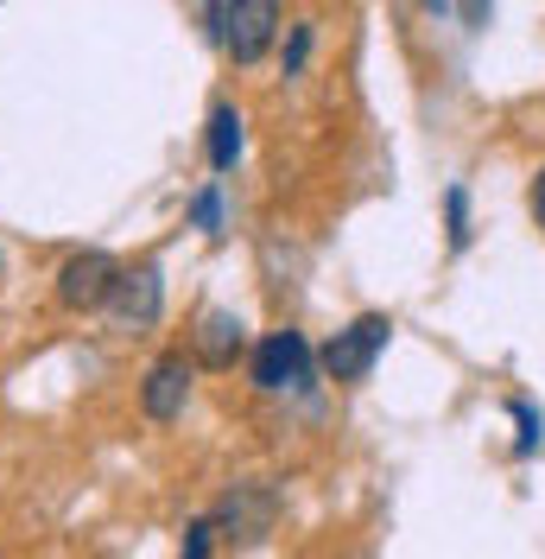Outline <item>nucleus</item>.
I'll list each match as a JSON object with an SVG mask.
<instances>
[{"mask_svg": "<svg viewBox=\"0 0 545 559\" xmlns=\"http://www.w3.org/2000/svg\"><path fill=\"white\" fill-rule=\"evenodd\" d=\"M279 33V0H216L209 7V38L235 58V64H261Z\"/></svg>", "mask_w": 545, "mask_h": 559, "instance_id": "obj_1", "label": "nucleus"}, {"mask_svg": "<svg viewBox=\"0 0 545 559\" xmlns=\"http://www.w3.org/2000/svg\"><path fill=\"white\" fill-rule=\"evenodd\" d=\"M247 376H254L261 394H305L317 382V356H311L305 331H272V337H261L254 356H247Z\"/></svg>", "mask_w": 545, "mask_h": 559, "instance_id": "obj_2", "label": "nucleus"}, {"mask_svg": "<svg viewBox=\"0 0 545 559\" xmlns=\"http://www.w3.org/2000/svg\"><path fill=\"white\" fill-rule=\"evenodd\" d=\"M387 337H393V318H387V312H362L355 324H342L337 337L324 344L317 362H324V376H330V382H362V376L380 362Z\"/></svg>", "mask_w": 545, "mask_h": 559, "instance_id": "obj_3", "label": "nucleus"}, {"mask_svg": "<svg viewBox=\"0 0 545 559\" xmlns=\"http://www.w3.org/2000/svg\"><path fill=\"white\" fill-rule=\"evenodd\" d=\"M114 286H121V261L108 248H76L58 267V306L64 312H108Z\"/></svg>", "mask_w": 545, "mask_h": 559, "instance_id": "obj_4", "label": "nucleus"}, {"mask_svg": "<svg viewBox=\"0 0 545 559\" xmlns=\"http://www.w3.org/2000/svg\"><path fill=\"white\" fill-rule=\"evenodd\" d=\"M159 312H166V280H159V261L121 267V286H114V299H108V318H114L121 331H146Z\"/></svg>", "mask_w": 545, "mask_h": 559, "instance_id": "obj_5", "label": "nucleus"}, {"mask_svg": "<svg viewBox=\"0 0 545 559\" xmlns=\"http://www.w3.org/2000/svg\"><path fill=\"white\" fill-rule=\"evenodd\" d=\"M191 376H197V362H191L184 349H166V356L146 369V388H140L146 419H178L184 414V401H191Z\"/></svg>", "mask_w": 545, "mask_h": 559, "instance_id": "obj_6", "label": "nucleus"}, {"mask_svg": "<svg viewBox=\"0 0 545 559\" xmlns=\"http://www.w3.org/2000/svg\"><path fill=\"white\" fill-rule=\"evenodd\" d=\"M272 489H261V484H235L222 502H216V527H229V540H241V547H254L261 534L272 527Z\"/></svg>", "mask_w": 545, "mask_h": 559, "instance_id": "obj_7", "label": "nucleus"}, {"mask_svg": "<svg viewBox=\"0 0 545 559\" xmlns=\"http://www.w3.org/2000/svg\"><path fill=\"white\" fill-rule=\"evenodd\" d=\"M241 318L235 312H204L197 318V337H191V362H204V369H235L241 356Z\"/></svg>", "mask_w": 545, "mask_h": 559, "instance_id": "obj_8", "label": "nucleus"}, {"mask_svg": "<svg viewBox=\"0 0 545 559\" xmlns=\"http://www.w3.org/2000/svg\"><path fill=\"white\" fill-rule=\"evenodd\" d=\"M235 159H241V115L235 103H216L209 108V166L235 173Z\"/></svg>", "mask_w": 545, "mask_h": 559, "instance_id": "obj_9", "label": "nucleus"}, {"mask_svg": "<svg viewBox=\"0 0 545 559\" xmlns=\"http://www.w3.org/2000/svg\"><path fill=\"white\" fill-rule=\"evenodd\" d=\"M444 229H450V248H470V191L463 185L444 191Z\"/></svg>", "mask_w": 545, "mask_h": 559, "instance_id": "obj_10", "label": "nucleus"}, {"mask_svg": "<svg viewBox=\"0 0 545 559\" xmlns=\"http://www.w3.org/2000/svg\"><path fill=\"white\" fill-rule=\"evenodd\" d=\"M513 426H520V439H513V457H533L545 445V419L533 414V401H513Z\"/></svg>", "mask_w": 545, "mask_h": 559, "instance_id": "obj_11", "label": "nucleus"}, {"mask_svg": "<svg viewBox=\"0 0 545 559\" xmlns=\"http://www.w3.org/2000/svg\"><path fill=\"white\" fill-rule=\"evenodd\" d=\"M191 229H204V236H222V191L204 185L197 198H191Z\"/></svg>", "mask_w": 545, "mask_h": 559, "instance_id": "obj_12", "label": "nucleus"}, {"mask_svg": "<svg viewBox=\"0 0 545 559\" xmlns=\"http://www.w3.org/2000/svg\"><path fill=\"white\" fill-rule=\"evenodd\" d=\"M311 45H317V33H311V26H292V38H286V76H299V70H305Z\"/></svg>", "mask_w": 545, "mask_h": 559, "instance_id": "obj_13", "label": "nucleus"}, {"mask_svg": "<svg viewBox=\"0 0 545 559\" xmlns=\"http://www.w3.org/2000/svg\"><path fill=\"white\" fill-rule=\"evenodd\" d=\"M209 540H216V522L204 515V522L184 527V554H178V559H209Z\"/></svg>", "mask_w": 545, "mask_h": 559, "instance_id": "obj_14", "label": "nucleus"}, {"mask_svg": "<svg viewBox=\"0 0 545 559\" xmlns=\"http://www.w3.org/2000/svg\"><path fill=\"white\" fill-rule=\"evenodd\" d=\"M526 210H533V223L545 229V166L533 173V185H526Z\"/></svg>", "mask_w": 545, "mask_h": 559, "instance_id": "obj_15", "label": "nucleus"}, {"mask_svg": "<svg viewBox=\"0 0 545 559\" xmlns=\"http://www.w3.org/2000/svg\"><path fill=\"white\" fill-rule=\"evenodd\" d=\"M463 20L470 26H488V0H463Z\"/></svg>", "mask_w": 545, "mask_h": 559, "instance_id": "obj_16", "label": "nucleus"}, {"mask_svg": "<svg viewBox=\"0 0 545 559\" xmlns=\"http://www.w3.org/2000/svg\"><path fill=\"white\" fill-rule=\"evenodd\" d=\"M419 7H425V13H444V7H450V0H419Z\"/></svg>", "mask_w": 545, "mask_h": 559, "instance_id": "obj_17", "label": "nucleus"}]
</instances>
